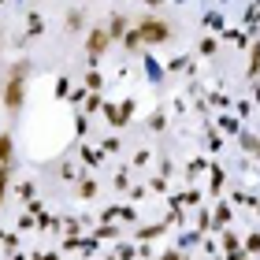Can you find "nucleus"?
I'll return each instance as SVG.
<instances>
[{"label":"nucleus","mask_w":260,"mask_h":260,"mask_svg":"<svg viewBox=\"0 0 260 260\" xmlns=\"http://www.w3.org/2000/svg\"><path fill=\"white\" fill-rule=\"evenodd\" d=\"M8 160H11V138L4 134V138H0V164L8 168Z\"/></svg>","instance_id":"20e7f679"},{"label":"nucleus","mask_w":260,"mask_h":260,"mask_svg":"<svg viewBox=\"0 0 260 260\" xmlns=\"http://www.w3.org/2000/svg\"><path fill=\"white\" fill-rule=\"evenodd\" d=\"M22 75H26V67H15L11 71V78H8V93H4V104L11 112L22 104Z\"/></svg>","instance_id":"f03ea898"},{"label":"nucleus","mask_w":260,"mask_h":260,"mask_svg":"<svg viewBox=\"0 0 260 260\" xmlns=\"http://www.w3.org/2000/svg\"><path fill=\"white\" fill-rule=\"evenodd\" d=\"M8 175H11L8 168H0V205H4V190H8Z\"/></svg>","instance_id":"39448f33"},{"label":"nucleus","mask_w":260,"mask_h":260,"mask_svg":"<svg viewBox=\"0 0 260 260\" xmlns=\"http://www.w3.org/2000/svg\"><path fill=\"white\" fill-rule=\"evenodd\" d=\"M168 38H171V26L164 19H145L126 34V45L138 49V45H156V41H168Z\"/></svg>","instance_id":"f257e3e1"},{"label":"nucleus","mask_w":260,"mask_h":260,"mask_svg":"<svg viewBox=\"0 0 260 260\" xmlns=\"http://www.w3.org/2000/svg\"><path fill=\"white\" fill-rule=\"evenodd\" d=\"M108 41H112V34L97 26V30L89 34V41H86V49H89V56H104V49H108Z\"/></svg>","instance_id":"7ed1b4c3"}]
</instances>
